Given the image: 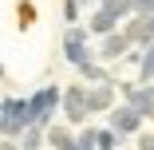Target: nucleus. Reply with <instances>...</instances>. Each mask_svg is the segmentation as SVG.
<instances>
[{"label": "nucleus", "mask_w": 154, "mask_h": 150, "mask_svg": "<svg viewBox=\"0 0 154 150\" xmlns=\"http://www.w3.org/2000/svg\"><path fill=\"white\" fill-rule=\"evenodd\" d=\"M99 4H103V12H111L115 20H122V16L134 12V0H99Z\"/></svg>", "instance_id": "obj_13"}, {"label": "nucleus", "mask_w": 154, "mask_h": 150, "mask_svg": "<svg viewBox=\"0 0 154 150\" xmlns=\"http://www.w3.org/2000/svg\"><path fill=\"white\" fill-rule=\"evenodd\" d=\"M32 118H28V99H4L0 103V134H20Z\"/></svg>", "instance_id": "obj_1"}, {"label": "nucleus", "mask_w": 154, "mask_h": 150, "mask_svg": "<svg viewBox=\"0 0 154 150\" xmlns=\"http://www.w3.org/2000/svg\"><path fill=\"white\" fill-rule=\"evenodd\" d=\"M127 36L131 44H154V12H138L131 24H127Z\"/></svg>", "instance_id": "obj_3"}, {"label": "nucleus", "mask_w": 154, "mask_h": 150, "mask_svg": "<svg viewBox=\"0 0 154 150\" xmlns=\"http://www.w3.org/2000/svg\"><path fill=\"white\" fill-rule=\"evenodd\" d=\"M63 55L71 59L75 67L91 59V51H87V32H83V28H71V32L63 36Z\"/></svg>", "instance_id": "obj_4"}, {"label": "nucleus", "mask_w": 154, "mask_h": 150, "mask_svg": "<svg viewBox=\"0 0 154 150\" xmlns=\"http://www.w3.org/2000/svg\"><path fill=\"white\" fill-rule=\"evenodd\" d=\"M115 24H119V20H115L111 12H103V8H99L95 16H91V24H87V32H99V36H107V32H115Z\"/></svg>", "instance_id": "obj_11"}, {"label": "nucleus", "mask_w": 154, "mask_h": 150, "mask_svg": "<svg viewBox=\"0 0 154 150\" xmlns=\"http://www.w3.org/2000/svg\"><path fill=\"white\" fill-rule=\"evenodd\" d=\"M83 99H87V111H107V107L115 103L111 79H103V83H95V87H83Z\"/></svg>", "instance_id": "obj_6"}, {"label": "nucleus", "mask_w": 154, "mask_h": 150, "mask_svg": "<svg viewBox=\"0 0 154 150\" xmlns=\"http://www.w3.org/2000/svg\"><path fill=\"white\" fill-rule=\"evenodd\" d=\"M59 99H63V111H67V123H83L87 118V99H83V87H67V91H59Z\"/></svg>", "instance_id": "obj_5"}, {"label": "nucleus", "mask_w": 154, "mask_h": 150, "mask_svg": "<svg viewBox=\"0 0 154 150\" xmlns=\"http://www.w3.org/2000/svg\"><path fill=\"white\" fill-rule=\"evenodd\" d=\"M0 150H20V146L16 142H0Z\"/></svg>", "instance_id": "obj_20"}, {"label": "nucleus", "mask_w": 154, "mask_h": 150, "mask_svg": "<svg viewBox=\"0 0 154 150\" xmlns=\"http://www.w3.org/2000/svg\"><path fill=\"white\" fill-rule=\"evenodd\" d=\"M40 142H44V127H32V123H28L24 130H20V150H40Z\"/></svg>", "instance_id": "obj_10"}, {"label": "nucleus", "mask_w": 154, "mask_h": 150, "mask_svg": "<svg viewBox=\"0 0 154 150\" xmlns=\"http://www.w3.org/2000/svg\"><path fill=\"white\" fill-rule=\"evenodd\" d=\"M79 71H83V79H91V83H103V79H107V71H103L99 63H91V59L79 63Z\"/></svg>", "instance_id": "obj_15"}, {"label": "nucleus", "mask_w": 154, "mask_h": 150, "mask_svg": "<svg viewBox=\"0 0 154 150\" xmlns=\"http://www.w3.org/2000/svg\"><path fill=\"white\" fill-rule=\"evenodd\" d=\"M48 142H51L55 150H71V146H75V134H71L67 127H51V130H48Z\"/></svg>", "instance_id": "obj_12"}, {"label": "nucleus", "mask_w": 154, "mask_h": 150, "mask_svg": "<svg viewBox=\"0 0 154 150\" xmlns=\"http://www.w3.org/2000/svg\"><path fill=\"white\" fill-rule=\"evenodd\" d=\"M138 150H154V134H142L138 138Z\"/></svg>", "instance_id": "obj_19"}, {"label": "nucleus", "mask_w": 154, "mask_h": 150, "mask_svg": "<svg viewBox=\"0 0 154 150\" xmlns=\"http://www.w3.org/2000/svg\"><path fill=\"white\" fill-rule=\"evenodd\" d=\"M127 51H131V40H127V36H122V32H107V40H103V47H99V59L111 63V59H122Z\"/></svg>", "instance_id": "obj_8"}, {"label": "nucleus", "mask_w": 154, "mask_h": 150, "mask_svg": "<svg viewBox=\"0 0 154 150\" xmlns=\"http://www.w3.org/2000/svg\"><path fill=\"white\" fill-rule=\"evenodd\" d=\"M134 12H154V0H134Z\"/></svg>", "instance_id": "obj_18"}, {"label": "nucleus", "mask_w": 154, "mask_h": 150, "mask_svg": "<svg viewBox=\"0 0 154 150\" xmlns=\"http://www.w3.org/2000/svg\"><path fill=\"white\" fill-rule=\"evenodd\" d=\"M63 16H67V20H71V24H75V20H79V4H75V0H63Z\"/></svg>", "instance_id": "obj_17"}, {"label": "nucleus", "mask_w": 154, "mask_h": 150, "mask_svg": "<svg viewBox=\"0 0 154 150\" xmlns=\"http://www.w3.org/2000/svg\"><path fill=\"white\" fill-rule=\"evenodd\" d=\"M55 103H59V91L55 87H44L28 99V118H32V127H48L51 115H55Z\"/></svg>", "instance_id": "obj_2"}, {"label": "nucleus", "mask_w": 154, "mask_h": 150, "mask_svg": "<svg viewBox=\"0 0 154 150\" xmlns=\"http://www.w3.org/2000/svg\"><path fill=\"white\" fill-rule=\"evenodd\" d=\"M138 127H142V115H138L134 107H119V111L111 115V130H115L119 138H122V134H134Z\"/></svg>", "instance_id": "obj_7"}, {"label": "nucleus", "mask_w": 154, "mask_h": 150, "mask_svg": "<svg viewBox=\"0 0 154 150\" xmlns=\"http://www.w3.org/2000/svg\"><path fill=\"white\" fill-rule=\"evenodd\" d=\"M75 4H95V0H75Z\"/></svg>", "instance_id": "obj_21"}, {"label": "nucleus", "mask_w": 154, "mask_h": 150, "mask_svg": "<svg viewBox=\"0 0 154 150\" xmlns=\"http://www.w3.org/2000/svg\"><path fill=\"white\" fill-rule=\"evenodd\" d=\"M95 146H99V150H115V146H119V134H115L111 127H107V130H95Z\"/></svg>", "instance_id": "obj_14"}, {"label": "nucleus", "mask_w": 154, "mask_h": 150, "mask_svg": "<svg viewBox=\"0 0 154 150\" xmlns=\"http://www.w3.org/2000/svg\"><path fill=\"white\" fill-rule=\"evenodd\" d=\"M122 91H127V99H131L127 107H134L142 118H146V115H154V95H150V91H134V87H122Z\"/></svg>", "instance_id": "obj_9"}, {"label": "nucleus", "mask_w": 154, "mask_h": 150, "mask_svg": "<svg viewBox=\"0 0 154 150\" xmlns=\"http://www.w3.org/2000/svg\"><path fill=\"white\" fill-rule=\"evenodd\" d=\"M142 83H154V44H146V55H142Z\"/></svg>", "instance_id": "obj_16"}]
</instances>
